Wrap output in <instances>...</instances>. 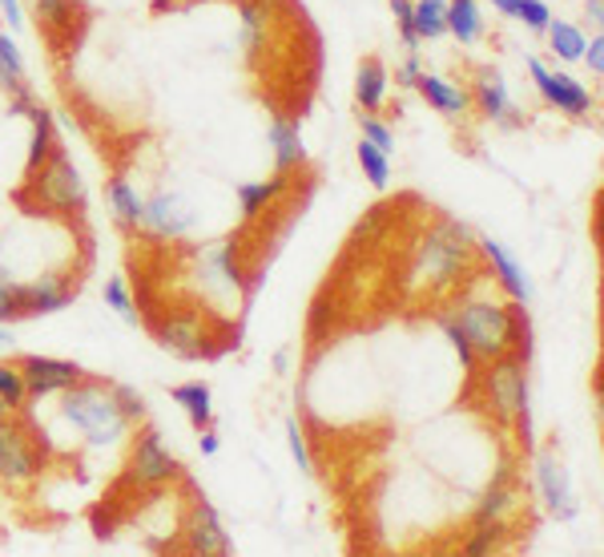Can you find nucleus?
Segmentation results:
<instances>
[{"label": "nucleus", "mask_w": 604, "mask_h": 557, "mask_svg": "<svg viewBox=\"0 0 604 557\" xmlns=\"http://www.w3.org/2000/svg\"><path fill=\"white\" fill-rule=\"evenodd\" d=\"M455 323L464 328L476 360H496L508 356V352H520V340L528 344V315H524L520 303L467 299L455 311Z\"/></svg>", "instance_id": "f257e3e1"}, {"label": "nucleus", "mask_w": 604, "mask_h": 557, "mask_svg": "<svg viewBox=\"0 0 604 557\" xmlns=\"http://www.w3.org/2000/svg\"><path fill=\"white\" fill-rule=\"evenodd\" d=\"M65 400H61V416L69 420L73 428H82L85 440L94 444V449H105V444H117V440L126 437L129 420L121 416L114 400V384H101L94 376H82L77 384L61 392Z\"/></svg>", "instance_id": "f03ea898"}, {"label": "nucleus", "mask_w": 604, "mask_h": 557, "mask_svg": "<svg viewBox=\"0 0 604 557\" xmlns=\"http://www.w3.org/2000/svg\"><path fill=\"white\" fill-rule=\"evenodd\" d=\"M472 250H476L472 226L443 214L440 223L423 235V243H419L416 275L431 287V291H447V287H455L464 279V267H467V259H472Z\"/></svg>", "instance_id": "7ed1b4c3"}, {"label": "nucleus", "mask_w": 604, "mask_h": 557, "mask_svg": "<svg viewBox=\"0 0 604 557\" xmlns=\"http://www.w3.org/2000/svg\"><path fill=\"white\" fill-rule=\"evenodd\" d=\"M484 404L504 428L511 420H524V440H528V372H524L520 352L488 360L484 372Z\"/></svg>", "instance_id": "20e7f679"}, {"label": "nucleus", "mask_w": 604, "mask_h": 557, "mask_svg": "<svg viewBox=\"0 0 604 557\" xmlns=\"http://www.w3.org/2000/svg\"><path fill=\"white\" fill-rule=\"evenodd\" d=\"M182 476V464L170 449L158 428H141L133 444H129V457H126V481L138 489H162L170 481Z\"/></svg>", "instance_id": "39448f33"}, {"label": "nucleus", "mask_w": 604, "mask_h": 557, "mask_svg": "<svg viewBox=\"0 0 604 557\" xmlns=\"http://www.w3.org/2000/svg\"><path fill=\"white\" fill-rule=\"evenodd\" d=\"M29 182H33L36 206H45V211L77 214L85 206L82 174H77V167H73V162L61 154V150H53V154L45 158V167L36 170Z\"/></svg>", "instance_id": "423d86ee"}, {"label": "nucleus", "mask_w": 604, "mask_h": 557, "mask_svg": "<svg viewBox=\"0 0 604 557\" xmlns=\"http://www.w3.org/2000/svg\"><path fill=\"white\" fill-rule=\"evenodd\" d=\"M528 73H532L536 89H540V97H544L552 109H564V114H572V118H589L593 114V94L584 89L576 77H569V73L560 69H548L544 61L528 57Z\"/></svg>", "instance_id": "0eeeda50"}, {"label": "nucleus", "mask_w": 604, "mask_h": 557, "mask_svg": "<svg viewBox=\"0 0 604 557\" xmlns=\"http://www.w3.org/2000/svg\"><path fill=\"white\" fill-rule=\"evenodd\" d=\"M36 473H41V457H36L24 425L4 420V425H0V481L12 489H24L33 485Z\"/></svg>", "instance_id": "6e6552de"}, {"label": "nucleus", "mask_w": 604, "mask_h": 557, "mask_svg": "<svg viewBox=\"0 0 604 557\" xmlns=\"http://www.w3.org/2000/svg\"><path fill=\"white\" fill-rule=\"evenodd\" d=\"M536 489L544 497L548 513L557 522H572L581 513V501H576V489H572V476L564 469V461L557 457V449H544L536 457Z\"/></svg>", "instance_id": "1a4fd4ad"}, {"label": "nucleus", "mask_w": 604, "mask_h": 557, "mask_svg": "<svg viewBox=\"0 0 604 557\" xmlns=\"http://www.w3.org/2000/svg\"><path fill=\"white\" fill-rule=\"evenodd\" d=\"M158 344L177 360H202L209 356V320L202 311H174L165 315L162 328H158Z\"/></svg>", "instance_id": "9d476101"}, {"label": "nucleus", "mask_w": 604, "mask_h": 557, "mask_svg": "<svg viewBox=\"0 0 604 557\" xmlns=\"http://www.w3.org/2000/svg\"><path fill=\"white\" fill-rule=\"evenodd\" d=\"M516 510H520V485H516V469H511V461L504 457V461L496 464V473H492L488 489H484V497H479L472 525H504V529H508Z\"/></svg>", "instance_id": "9b49d317"}, {"label": "nucleus", "mask_w": 604, "mask_h": 557, "mask_svg": "<svg viewBox=\"0 0 604 557\" xmlns=\"http://www.w3.org/2000/svg\"><path fill=\"white\" fill-rule=\"evenodd\" d=\"M21 376H24V388H29V400H45L53 392H65L69 384L85 376L82 364L73 360H53V356H24L21 364Z\"/></svg>", "instance_id": "f8f14e48"}, {"label": "nucleus", "mask_w": 604, "mask_h": 557, "mask_svg": "<svg viewBox=\"0 0 604 557\" xmlns=\"http://www.w3.org/2000/svg\"><path fill=\"white\" fill-rule=\"evenodd\" d=\"M186 549L190 554H230L234 542L230 534H226V525H222L218 510L209 505L206 497H194V505H190V517H186Z\"/></svg>", "instance_id": "ddd939ff"}, {"label": "nucleus", "mask_w": 604, "mask_h": 557, "mask_svg": "<svg viewBox=\"0 0 604 557\" xmlns=\"http://www.w3.org/2000/svg\"><path fill=\"white\" fill-rule=\"evenodd\" d=\"M476 247H479V255L488 259L496 283L508 291L511 303H532V279H528V271L520 267V259H516L504 243H496V238H476Z\"/></svg>", "instance_id": "4468645a"}, {"label": "nucleus", "mask_w": 604, "mask_h": 557, "mask_svg": "<svg viewBox=\"0 0 604 557\" xmlns=\"http://www.w3.org/2000/svg\"><path fill=\"white\" fill-rule=\"evenodd\" d=\"M153 235L162 238H182L194 226V211H190V202L182 199V194H153L150 202H145V223Z\"/></svg>", "instance_id": "2eb2a0df"}, {"label": "nucleus", "mask_w": 604, "mask_h": 557, "mask_svg": "<svg viewBox=\"0 0 604 557\" xmlns=\"http://www.w3.org/2000/svg\"><path fill=\"white\" fill-rule=\"evenodd\" d=\"M476 109L484 114V118H492V121H500L504 130H516L520 126V114L511 109V101H508V85H504V77L496 69H479L476 73Z\"/></svg>", "instance_id": "dca6fc26"}, {"label": "nucleus", "mask_w": 604, "mask_h": 557, "mask_svg": "<svg viewBox=\"0 0 604 557\" xmlns=\"http://www.w3.org/2000/svg\"><path fill=\"white\" fill-rule=\"evenodd\" d=\"M267 142H270V154H274V170H279V174H291L294 167L306 162V146H302V130L294 118H279V114H274V118H270Z\"/></svg>", "instance_id": "f3484780"}, {"label": "nucleus", "mask_w": 604, "mask_h": 557, "mask_svg": "<svg viewBox=\"0 0 604 557\" xmlns=\"http://www.w3.org/2000/svg\"><path fill=\"white\" fill-rule=\"evenodd\" d=\"M69 303H73V287H69V279H61V275L36 279V283L24 287V296H21L24 315H53V311H65Z\"/></svg>", "instance_id": "a211bd4d"}, {"label": "nucleus", "mask_w": 604, "mask_h": 557, "mask_svg": "<svg viewBox=\"0 0 604 557\" xmlns=\"http://www.w3.org/2000/svg\"><path fill=\"white\" fill-rule=\"evenodd\" d=\"M416 89L428 97L431 109H440L443 118H464L467 109H472V94H467V89L443 82V77H431V73H419Z\"/></svg>", "instance_id": "6ab92c4d"}, {"label": "nucleus", "mask_w": 604, "mask_h": 557, "mask_svg": "<svg viewBox=\"0 0 604 557\" xmlns=\"http://www.w3.org/2000/svg\"><path fill=\"white\" fill-rule=\"evenodd\" d=\"M105 206H109V214L117 218V226H126V231H138V226L145 223V199H141L126 179H109V186H105Z\"/></svg>", "instance_id": "aec40b11"}, {"label": "nucleus", "mask_w": 604, "mask_h": 557, "mask_svg": "<svg viewBox=\"0 0 604 557\" xmlns=\"http://www.w3.org/2000/svg\"><path fill=\"white\" fill-rule=\"evenodd\" d=\"M170 400L190 416V425L198 428V432L214 425V392H209V384H202V379H190V384L170 388Z\"/></svg>", "instance_id": "412c9836"}, {"label": "nucleus", "mask_w": 604, "mask_h": 557, "mask_svg": "<svg viewBox=\"0 0 604 557\" xmlns=\"http://www.w3.org/2000/svg\"><path fill=\"white\" fill-rule=\"evenodd\" d=\"M24 118L33 121V142H29V158H24V179H33L36 170L45 167V158L53 154V109L33 101Z\"/></svg>", "instance_id": "4be33fe9"}, {"label": "nucleus", "mask_w": 604, "mask_h": 557, "mask_svg": "<svg viewBox=\"0 0 604 557\" xmlns=\"http://www.w3.org/2000/svg\"><path fill=\"white\" fill-rule=\"evenodd\" d=\"M287 190H291V179H287V174H274V179H267V182H246V186H238L242 218L250 223V218H258L262 211H270Z\"/></svg>", "instance_id": "5701e85b"}, {"label": "nucleus", "mask_w": 604, "mask_h": 557, "mask_svg": "<svg viewBox=\"0 0 604 557\" xmlns=\"http://www.w3.org/2000/svg\"><path fill=\"white\" fill-rule=\"evenodd\" d=\"M443 21H447V33H452L460 45H472V41H479V33H484V17H479L476 0H447Z\"/></svg>", "instance_id": "b1692460"}, {"label": "nucleus", "mask_w": 604, "mask_h": 557, "mask_svg": "<svg viewBox=\"0 0 604 557\" xmlns=\"http://www.w3.org/2000/svg\"><path fill=\"white\" fill-rule=\"evenodd\" d=\"M384 97H387V69H384V61L379 57H367L359 65V77H355V101H359L367 114L371 109L384 106Z\"/></svg>", "instance_id": "393cba45"}, {"label": "nucleus", "mask_w": 604, "mask_h": 557, "mask_svg": "<svg viewBox=\"0 0 604 557\" xmlns=\"http://www.w3.org/2000/svg\"><path fill=\"white\" fill-rule=\"evenodd\" d=\"M443 12H447V0H411V24L419 41H440L447 33Z\"/></svg>", "instance_id": "a878e982"}, {"label": "nucleus", "mask_w": 604, "mask_h": 557, "mask_svg": "<svg viewBox=\"0 0 604 557\" xmlns=\"http://www.w3.org/2000/svg\"><path fill=\"white\" fill-rule=\"evenodd\" d=\"M548 49L557 53L560 61H581L584 53V33L569 21H548Z\"/></svg>", "instance_id": "bb28decb"}, {"label": "nucleus", "mask_w": 604, "mask_h": 557, "mask_svg": "<svg viewBox=\"0 0 604 557\" xmlns=\"http://www.w3.org/2000/svg\"><path fill=\"white\" fill-rule=\"evenodd\" d=\"M387 231H391V214H387L384 206H375V211H367L359 223H355L350 243H355V247H379L387 238Z\"/></svg>", "instance_id": "cd10ccee"}, {"label": "nucleus", "mask_w": 604, "mask_h": 557, "mask_svg": "<svg viewBox=\"0 0 604 557\" xmlns=\"http://www.w3.org/2000/svg\"><path fill=\"white\" fill-rule=\"evenodd\" d=\"M359 167L363 174H367V182H371L375 190H387V182H391V154H384L379 146H371L367 138L359 142Z\"/></svg>", "instance_id": "c85d7f7f"}, {"label": "nucleus", "mask_w": 604, "mask_h": 557, "mask_svg": "<svg viewBox=\"0 0 604 557\" xmlns=\"http://www.w3.org/2000/svg\"><path fill=\"white\" fill-rule=\"evenodd\" d=\"M105 303H109V308H114L126 323H133V328L141 323V311H138V303H133V296H129V283L121 279V275L105 279Z\"/></svg>", "instance_id": "c756f323"}, {"label": "nucleus", "mask_w": 604, "mask_h": 557, "mask_svg": "<svg viewBox=\"0 0 604 557\" xmlns=\"http://www.w3.org/2000/svg\"><path fill=\"white\" fill-rule=\"evenodd\" d=\"M33 9L48 33H65L73 24V17H77V4H73V0H33Z\"/></svg>", "instance_id": "7c9ffc66"}, {"label": "nucleus", "mask_w": 604, "mask_h": 557, "mask_svg": "<svg viewBox=\"0 0 604 557\" xmlns=\"http://www.w3.org/2000/svg\"><path fill=\"white\" fill-rule=\"evenodd\" d=\"M0 400L9 404L12 413L29 404V388H24V376L17 364H0Z\"/></svg>", "instance_id": "2f4dec72"}, {"label": "nucleus", "mask_w": 604, "mask_h": 557, "mask_svg": "<svg viewBox=\"0 0 604 557\" xmlns=\"http://www.w3.org/2000/svg\"><path fill=\"white\" fill-rule=\"evenodd\" d=\"M262 36H267V9L262 4H242V49L246 53H255L262 45Z\"/></svg>", "instance_id": "473e14b6"}, {"label": "nucleus", "mask_w": 604, "mask_h": 557, "mask_svg": "<svg viewBox=\"0 0 604 557\" xmlns=\"http://www.w3.org/2000/svg\"><path fill=\"white\" fill-rule=\"evenodd\" d=\"M440 328H443V335H447V340H452L455 356H460V368H464L467 376H476V352H472V344H467L464 328H460V323H455V315H440Z\"/></svg>", "instance_id": "72a5a7b5"}, {"label": "nucleus", "mask_w": 604, "mask_h": 557, "mask_svg": "<svg viewBox=\"0 0 604 557\" xmlns=\"http://www.w3.org/2000/svg\"><path fill=\"white\" fill-rule=\"evenodd\" d=\"M504 525H472V537H467L464 546V554H492V549H500L504 546Z\"/></svg>", "instance_id": "f704fd0d"}, {"label": "nucleus", "mask_w": 604, "mask_h": 557, "mask_svg": "<svg viewBox=\"0 0 604 557\" xmlns=\"http://www.w3.org/2000/svg\"><path fill=\"white\" fill-rule=\"evenodd\" d=\"M114 400H117V408H121V416H126L129 425H141V420H145V400H141L138 388H129V384H114Z\"/></svg>", "instance_id": "c9c22d12"}, {"label": "nucleus", "mask_w": 604, "mask_h": 557, "mask_svg": "<svg viewBox=\"0 0 604 557\" xmlns=\"http://www.w3.org/2000/svg\"><path fill=\"white\" fill-rule=\"evenodd\" d=\"M21 296H24V287L12 283V279H4V275H0V323L21 320V315H24Z\"/></svg>", "instance_id": "e433bc0d"}, {"label": "nucleus", "mask_w": 604, "mask_h": 557, "mask_svg": "<svg viewBox=\"0 0 604 557\" xmlns=\"http://www.w3.org/2000/svg\"><path fill=\"white\" fill-rule=\"evenodd\" d=\"M287 444H291V457H294V464H299L302 473H314L311 449H306V432H302L299 420H287Z\"/></svg>", "instance_id": "4c0bfd02"}, {"label": "nucleus", "mask_w": 604, "mask_h": 557, "mask_svg": "<svg viewBox=\"0 0 604 557\" xmlns=\"http://www.w3.org/2000/svg\"><path fill=\"white\" fill-rule=\"evenodd\" d=\"M511 17H520V21L528 24V29H536V33H544L548 21H552V12H548L544 0H520V4H516V12H511Z\"/></svg>", "instance_id": "58836bf2"}, {"label": "nucleus", "mask_w": 604, "mask_h": 557, "mask_svg": "<svg viewBox=\"0 0 604 557\" xmlns=\"http://www.w3.org/2000/svg\"><path fill=\"white\" fill-rule=\"evenodd\" d=\"M363 138H367L371 146H379L384 154L396 150V133H391V126H384V121L371 118V114H363Z\"/></svg>", "instance_id": "ea45409f"}, {"label": "nucleus", "mask_w": 604, "mask_h": 557, "mask_svg": "<svg viewBox=\"0 0 604 557\" xmlns=\"http://www.w3.org/2000/svg\"><path fill=\"white\" fill-rule=\"evenodd\" d=\"M391 12H396V24H399V36L403 45L416 53L419 49V36H416V24H411V0H391Z\"/></svg>", "instance_id": "a19ab883"}, {"label": "nucleus", "mask_w": 604, "mask_h": 557, "mask_svg": "<svg viewBox=\"0 0 604 557\" xmlns=\"http://www.w3.org/2000/svg\"><path fill=\"white\" fill-rule=\"evenodd\" d=\"M0 65H9L17 77H24V61H21V49L12 41L9 33H0Z\"/></svg>", "instance_id": "79ce46f5"}, {"label": "nucleus", "mask_w": 604, "mask_h": 557, "mask_svg": "<svg viewBox=\"0 0 604 557\" xmlns=\"http://www.w3.org/2000/svg\"><path fill=\"white\" fill-rule=\"evenodd\" d=\"M581 61H589V69H593L596 77H601V73H604V36H601V33H596L593 41H584Z\"/></svg>", "instance_id": "37998d69"}, {"label": "nucleus", "mask_w": 604, "mask_h": 557, "mask_svg": "<svg viewBox=\"0 0 604 557\" xmlns=\"http://www.w3.org/2000/svg\"><path fill=\"white\" fill-rule=\"evenodd\" d=\"M0 12H4V21H9V29H21V24H24L21 4H17V0H0Z\"/></svg>", "instance_id": "c03bdc74"}, {"label": "nucleus", "mask_w": 604, "mask_h": 557, "mask_svg": "<svg viewBox=\"0 0 604 557\" xmlns=\"http://www.w3.org/2000/svg\"><path fill=\"white\" fill-rule=\"evenodd\" d=\"M419 73H423V69H419V61H416V53H411V57H407V61H403V69H399V73H396V77H399V85H416V77H419Z\"/></svg>", "instance_id": "a18cd8bd"}, {"label": "nucleus", "mask_w": 604, "mask_h": 557, "mask_svg": "<svg viewBox=\"0 0 604 557\" xmlns=\"http://www.w3.org/2000/svg\"><path fill=\"white\" fill-rule=\"evenodd\" d=\"M21 77H17V73L9 69V65H0V89H9V94H17V89H21Z\"/></svg>", "instance_id": "49530a36"}, {"label": "nucleus", "mask_w": 604, "mask_h": 557, "mask_svg": "<svg viewBox=\"0 0 604 557\" xmlns=\"http://www.w3.org/2000/svg\"><path fill=\"white\" fill-rule=\"evenodd\" d=\"M584 17L593 21V29H601V21H604V0H589V4H584Z\"/></svg>", "instance_id": "de8ad7c7"}, {"label": "nucleus", "mask_w": 604, "mask_h": 557, "mask_svg": "<svg viewBox=\"0 0 604 557\" xmlns=\"http://www.w3.org/2000/svg\"><path fill=\"white\" fill-rule=\"evenodd\" d=\"M218 449H222L218 432H209V428H202V452H206V457H214Z\"/></svg>", "instance_id": "09e8293b"}, {"label": "nucleus", "mask_w": 604, "mask_h": 557, "mask_svg": "<svg viewBox=\"0 0 604 557\" xmlns=\"http://www.w3.org/2000/svg\"><path fill=\"white\" fill-rule=\"evenodd\" d=\"M488 4H492V9H496V12H508V17H511V12H516V4H520V0H488Z\"/></svg>", "instance_id": "8fccbe9b"}, {"label": "nucleus", "mask_w": 604, "mask_h": 557, "mask_svg": "<svg viewBox=\"0 0 604 557\" xmlns=\"http://www.w3.org/2000/svg\"><path fill=\"white\" fill-rule=\"evenodd\" d=\"M287 364H291V352H287V347H282L279 356H274V372H287Z\"/></svg>", "instance_id": "3c124183"}, {"label": "nucleus", "mask_w": 604, "mask_h": 557, "mask_svg": "<svg viewBox=\"0 0 604 557\" xmlns=\"http://www.w3.org/2000/svg\"><path fill=\"white\" fill-rule=\"evenodd\" d=\"M12 347V335H9V323H0V352H9Z\"/></svg>", "instance_id": "603ef678"}, {"label": "nucleus", "mask_w": 604, "mask_h": 557, "mask_svg": "<svg viewBox=\"0 0 604 557\" xmlns=\"http://www.w3.org/2000/svg\"><path fill=\"white\" fill-rule=\"evenodd\" d=\"M4 420H12V408L4 400H0V425H4Z\"/></svg>", "instance_id": "864d4df0"}]
</instances>
